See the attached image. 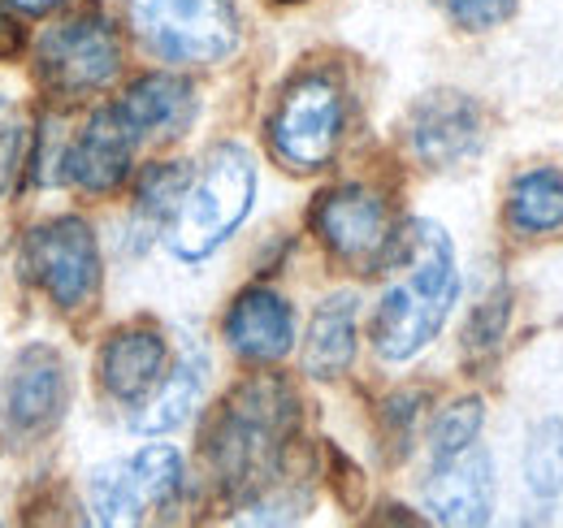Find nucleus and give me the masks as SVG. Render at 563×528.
Wrapping results in <instances>:
<instances>
[{"label":"nucleus","mask_w":563,"mask_h":528,"mask_svg":"<svg viewBox=\"0 0 563 528\" xmlns=\"http://www.w3.org/2000/svg\"><path fill=\"white\" fill-rule=\"evenodd\" d=\"M390 286L373 312V346L382 360H412L438 338L451 304L460 299L455 248L442 226L408 221L404 234L390 239Z\"/></svg>","instance_id":"obj_1"},{"label":"nucleus","mask_w":563,"mask_h":528,"mask_svg":"<svg viewBox=\"0 0 563 528\" xmlns=\"http://www.w3.org/2000/svg\"><path fill=\"white\" fill-rule=\"evenodd\" d=\"M295 433V395L278 377H252L225 398L209 438L212 468L230 494H252L274 481Z\"/></svg>","instance_id":"obj_2"},{"label":"nucleus","mask_w":563,"mask_h":528,"mask_svg":"<svg viewBox=\"0 0 563 528\" xmlns=\"http://www.w3.org/2000/svg\"><path fill=\"white\" fill-rule=\"evenodd\" d=\"M256 199V161L239 143L212 147L200 174L191 178L187 196L169 221V252L178 261H209L212 252L247 221Z\"/></svg>","instance_id":"obj_3"},{"label":"nucleus","mask_w":563,"mask_h":528,"mask_svg":"<svg viewBox=\"0 0 563 528\" xmlns=\"http://www.w3.org/2000/svg\"><path fill=\"white\" fill-rule=\"evenodd\" d=\"M140 40L165 62L212 66L239 44V18L230 0H131Z\"/></svg>","instance_id":"obj_4"},{"label":"nucleus","mask_w":563,"mask_h":528,"mask_svg":"<svg viewBox=\"0 0 563 528\" xmlns=\"http://www.w3.org/2000/svg\"><path fill=\"white\" fill-rule=\"evenodd\" d=\"M183 490V455L174 447H143L131 460L104 463L87 481V503L100 525H135L143 512L169 507Z\"/></svg>","instance_id":"obj_5"},{"label":"nucleus","mask_w":563,"mask_h":528,"mask_svg":"<svg viewBox=\"0 0 563 528\" xmlns=\"http://www.w3.org/2000/svg\"><path fill=\"white\" fill-rule=\"evenodd\" d=\"M35 57H40V78L53 91L78 96V91L109 87L118 78L122 40L104 13H78V18H66L40 35Z\"/></svg>","instance_id":"obj_6"},{"label":"nucleus","mask_w":563,"mask_h":528,"mask_svg":"<svg viewBox=\"0 0 563 528\" xmlns=\"http://www.w3.org/2000/svg\"><path fill=\"white\" fill-rule=\"evenodd\" d=\"M274 152L290 169H321L343 139V96L330 78H299L274 113Z\"/></svg>","instance_id":"obj_7"},{"label":"nucleus","mask_w":563,"mask_h":528,"mask_svg":"<svg viewBox=\"0 0 563 528\" xmlns=\"http://www.w3.org/2000/svg\"><path fill=\"white\" fill-rule=\"evenodd\" d=\"M26 264L44 295L66 312L82 308L100 286V248L82 217L44 221L26 243Z\"/></svg>","instance_id":"obj_8"},{"label":"nucleus","mask_w":563,"mask_h":528,"mask_svg":"<svg viewBox=\"0 0 563 528\" xmlns=\"http://www.w3.org/2000/svg\"><path fill=\"white\" fill-rule=\"evenodd\" d=\"M70 407V369L53 346L18 351L9 377L0 382V425L9 438L48 433Z\"/></svg>","instance_id":"obj_9"},{"label":"nucleus","mask_w":563,"mask_h":528,"mask_svg":"<svg viewBox=\"0 0 563 528\" xmlns=\"http://www.w3.org/2000/svg\"><path fill=\"white\" fill-rule=\"evenodd\" d=\"M312 226L321 234V243L352 264H373L390 252V212L377 191L368 187H339L330 196H321Z\"/></svg>","instance_id":"obj_10"},{"label":"nucleus","mask_w":563,"mask_h":528,"mask_svg":"<svg viewBox=\"0 0 563 528\" xmlns=\"http://www.w3.org/2000/svg\"><path fill=\"white\" fill-rule=\"evenodd\" d=\"M135 143H140V134L118 113V105L100 109V113H91V122L82 127L78 139L62 143V178H70L74 187H82L91 196H109L126 178Z\"/></svg>","instance_id":"obj_11"},{"label":"nucleus","mask_w":563,"mask_h":528,"mask_svg":"<svg viewBox=\"0 0 563 528\" xmlns=\"http://www.w3.org/2000/svg\"><path fill=\"white\" fill-rule=\"evenodd\" d=\"M408 134L424 165H460L482 147V109L464 91H429L408 118Z\"/></svg>","instance_id":"obj_12"},{"label":"nucleus","mask_w":563,"mask_h":528,"mask_svg":"<svg viewBox=\"0 0 563 528\" xmlns=\"http://www.w3.org/2000/svg\"><path fill=\"white\" fill-rule=\"evenodd\" d=\"M424 507L442 525H486L494 512L490 455L468 447L451 460H438L433 481L424 485Z\"/></svg>","instance_id":"obj_13"},{"label":"nucleus","mask_w":563,"mask_h":528,"mask_svg":"<svg viewBox=\"0 0 563 528\" xmlns=\"http://www.w3.org/2000/svg\"><path fill=\"white\" fill-rule=\"evenodd\" d=\"M225 342L243 360H252V364L282 360L290 351V342H295V312H290V304L282 295H274V290H265V286L243 290L234 299L230 317H225Z\"/></svg>","instance_id":"obj_14"},{"label":"nucleus","mask_w":563,"mask_h":528,"mask_svg":"<svg viewBox=\"0 0 563 528\" xmlns=\"http://www.w3.org/2000/svg\"><path fill=\"white\" fill-rule=\"evenodd\" d=\"M169 369L165 338L152 330H122L113 333L100 351V382L118 403H143Z\"/></svg>","instance_id":"obj_15"},{"label":"nucleus","mask_w":563,"mask_h":528,"mask_svg":"<svg viewBox=\"0 0 563 528\" xmlns=\"http://www.w3.org/2000/svg\"><path fill=\"white\" fill-rule=\"evenodd\" d=\"M118 113L131 122V131L140 139L143 134H178L196 113V96H191V82L174 74H147L122 96Z\"/></svg>","instance_id":"obj_16"},{"label":"nucleus","mask_w":563,"mask_h":528,"mask_svg":"<svg viewBox=\"0 0 563 528\" xmlns=\"http://www.w3.org/2000/svg\"><path fill=\"white\" fill-rule=\"evenodd\" d=\"M355 360V295H330L303 333V373L308 377H339Z\"/></svg>","instance_id":"obj_17"},{"label":"nucleus","mask_w":563,"mask_h":528,"mask_svg":"<svg viewBox=\"0 0 563 528\" xmlns=\"http://www.w3.org/2000/svg\"><path fill=\"white\" fill-rule=\"evenodd\" d=\"M205 355H187L174 373H165V382L143 398L140 416H135V429L140 433H169L178 425H187V416L200 407V395H205Z\"/></svg>","instance_id":"obj_18"},{"label":"nucleus","mask_w":563,"mask_h":528,"mask_svg":"<svg viewBox=\"0 0 563 528\" xmlns=\"http://www.w3.org/2000/svg\"><path fill=\"white\" fill-rule=\"evenodd\" d=\"M507 217L516 230L525 234H547L563 226V178L551 169H533L525 178H516L511 199H507Z\"/></svg>","instance_id":"obj_19"},{"label":"nucleus","mask_w":563,"mask_h":528,"mask_svg":"<svg viewBox=\"0 0 563 528\" xmlns=\"http://www.w3.org/2000/svg\"><path fill=\"white\" fill-rule=\"evenodd\" d=\"M525 481L538 498L563 494V420L547 416L533 425L529 447H525Z\"/></svg>","instance_id":"obj_20"},{"label":"nucleus","mask_w":563,"mask_h":528,"mask_svg":"<svg viewBox=\"0 0 563 528\" xmlns=\"http://www.w3.org/2000/svg\"><path fill=\"white\" fill-rule=\"evenodd\" d=\"M482 425H486V403H482V398H460V403H451V407L438 416L433 433H429L433 460H451V455L468 451V447L477 442Z\"/></svg>","instance_id":"obj_21"},{"label":"nucleus","mask_w":563,"mask_h":528,"mask_svg":"<svg viewBox=\"0 0 563 528\" xmlns=\"http://www.w3.org/2000/svg\"><path fill=\"white\" fill-rule=\"evenodd\" d=\"M187 187H191V174L183 165H152L140 178V212H147L152 221H174Z\"/></svg>","instance_id":"obj_22"},{"label":"nucleus","mask_w":563,"mask_h":528,"mask_svg":"<svg viewBox=\"0 0 563 528\" xmlns=\"http://www.w3.org/2000/svg\"><path fill=\"white\" fill-rule=\"evenodd\" d=\"M22 152H26V122H22V109L0 96V196L13 187V174L22 165Z\"/></svg>","instance_id":"obj_23"},{"label":"nucleus","mask_w":563,"mask_h":528,"mask_svg":"<svg viewBox=\"0 0 563 528\" xmlns=\"http://www.w3.org/2000/svg\"><path fill=\"white\" fill-rule=\"evenodd\" d=\"M507 312H511L507 290L490 295V299L473 312V321H468V330H464V346H468V351H477V355L494 351V346L503 342V333H507Z\"/></svg>","instance_id":"obj_24"},{"label":"nucleus","mask_w":563,"mask_h":528,"mask_svg":"<svg viewBox=\"0 0 563 528\" xmlns=\"http://www.w3.org/2000/svg\"><path fill=\"white\" fill-rule=\"evenodd\" d=\"M446 9V18L464 31H490L498 22H507L516 13L520 0H438Z\"/></svg>","instance_id":"obj_25"},{"label":"nucleus","mask_w":563,"mask_h":528,"mask_svg":"<svg viewBox=\"0 0 563 528\" xmlns=\"http://www.w3.org/2000/svg\"><path fill=\"white\" fill-rule=\"evenodd\" d=\"M66 0H9V9L13 13H26V18H44V13H53V9H62Z\"/></svg>","instance_id":"obj_26"}]
</instances>
